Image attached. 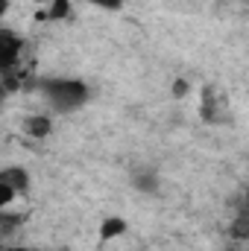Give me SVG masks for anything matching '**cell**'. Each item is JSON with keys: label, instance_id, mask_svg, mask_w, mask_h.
I'll list each match as a JSON object with an SVG mask.
<instances>
[{"label": "cell", "instance_id": "9a60e30c", "mask_svg": "<svg viewBox=\"0 0 249 251\" xmlns=\"http://www.w3.org/2000/svg\"><path fill=\"white\" fill-rule=\"evenodd\" d=\"M247 213H249V193H247Z\"/></svg>", "mask_w": 249, "mask_h": 251}, {"label": "cell", "instance_id": "9c48e42d", "mask_svg": "<svg viewBox=\"0 0 249 251\" xmlns=\"http://www.w3.org/2000/svg\"><path fill=\"white\" fill-rule=\"evenodd\" d=\"M18 225H21V216H12V213H6V210H3V216H0V237H3V240H9V237H12V231H15Z\"/></svg>", "mask_w": 249, "mask_h": 251}, {"label": "cell", "instance_id": "3957f363", "mask_svg": "<svg viewBox=\"0 0 249 251\" xmlns=\"http://www.w3.org/2000/svg\"><path fill=\"white\" fill-rule=\"evenodd\" d=\"M132 184H135V190H141L144 196H156V193H158V184H161V178H158L156 170H150V167H138V170L132 173Z\"/></svg>", "mask_w": 249, "mask_h": 251}, {"label": "cell", "instance_id": "7a4b0ae2", "mask_svg": "<svg viewBox=\"0 0 249 251\" xmlns=\"http://www.w3.org/2000/svg\"><path fill=\"white\" fill-rule=\"evenodd\" d=\"M21 56H24V41L12 29H3L0 32V67L3 70H18Z\"/></svg>", "mask_w": 249, "mask_h": 251}, {"label": "cell", "instance_id": "ba28073f", "mask_svg": "<svg viewBox=\"0 0 249 251\" xmlns=\"http://www.w3.org/2000/svg\"><path fill=\"white\" fill-rule=\"evenodd\" d=\"M199 114L205 123H217V100H214V91L205 88L202 91V105H199Z\"/></svg>", "mask_w": 249, "mask_h": 251}, {"label": "cell", "instance_id": "8992f818", "mask_svg": "<svg viewBox=\"0 0 249 251\" xmlns=\"http://www.w3.org/2000/svg\"><path fill=\"white\" fill-rule=\"evenodd\" d=\"M124 234H126V219H121V216L103 219V225H100V240H103V243H109V240H115V237H124Z\"/></svg>", "mask_w": 249, "mask_h": 251}, {"label": "cell", "instance_id": "277c9868", "mask_svg": "<svg viewBox=\"0 0 249 251\" xmlns=\"http://www.w3.org/2000/svg\"><path fill=\"white\" fill-rule=\"evenodd\" d=\"M50 131H53V123H50V117H47V114H32V117H27V120H24V134H27V137L44 140Z\"/></svg>", "mask_w": 249, "mask_h": 251}, {"label": "cell", "instance_id": "52a82bcc", "mask_svg": "<svg viewBox=\"0 0 249 251\" xmlns=\"http://www.w3.org/2000/svg\"><path fill=\"white\" fill-rule=\"evenodd\" d=\"M38 18H44V21H67L70 18V0H53L47 6V12H41Z\"/></svg>", "mask_w": 249, "mask_h": 251}, {"label": "cell", "instance_id": "5bb4252c", "mask_svg": "<svg viewBox=\"0 0 249 251\" xmlns=\"http://www.w3.org/2000/svg\"><path fill=\"white\" fill-rule=\"evenodd\" d=\"M35 3H44V6H50V3H53V0H35Z\"/></svg>", "mask_w": 249, "mask_h": 251}, {"label": "cell", "instance_id": "6da1fadb", "mask_svg": "<svg viewBox=\"0 0 249 251\" xmlns=\"http://www.w3.org/2000/svg\"><path fill=\"white\" fill-rule=\"evenodd\" d=\"M41 94L47 97L50 108L59 111V114L76 111V108H82L91 100V88L82 79H44L41 82Z\"/></svg>", "mask_w": 249, "mask_h": 251}, {"label": "cell", "instance_id": "7c38bea8", "mask_svg": "<svg viewBox=\"0 0 249 251\" xmlns=\"http://www.w3.org/2000/svg\"><path fill=\"white\" fill-rule=\"evenodd\" d=\"M187 91H190V82H187V79H176V82H173V88H170V94H173L176 100L187 97Z\"/></svg>", "mask_w": 249, "mask_h": 251}, {"label": "cell", "instance_id": "30bf717a", "mask_svg": "<svg viewBox=\"0 0 249 251\" xmlns=\"http://www.w3.org/2000/svg\"><path fill=\"white\" fill-rule=\"evenodd\" d=\"M15 196H18V193H15V187H9L6 181H0V207H3V210L15 201Z\"/></svg>", "mask_w": 249, "mask_h": 251}, {"label": "cell", "instance_id": "5b68a950", "mask_svg": "<svg viewBox=\"0 0 249 251\" xmlns=\"http://www.w3.org/2000/svg\"><path fill=\"white\" fill-rule=\"evenodd\" d=\"M0 181H6L9 187H15L18 196H24V193L30 190V173H27L24 167H6V170L0 173Z\"/></svg>", "mask_w": 249, "mask_h": 251}, {"label": "cell", "instance_id": "4fadbf2b", "mask_svg": "<svg viewBox=\"0 0 249 251\" xmlns=\"http://www.w3.org/2000/svg\"><path fill=\"white\" fill-rule=\"evenodd\" d=\"M3 251H44V249H24V246H3Z\"/></svg>", "mask_w": 249, "mask_h": 251}, {"label": "cell", "instance_id": "8fae6325", "mask_svg": "<svg viewBox=\"0 0 249 251\" xmlns=\"http://www.w3.org/2000/svg\"><path fill=\"white\" fill-rule=\"evenodd\" d=\"M85 3H94L97 9H106V12H118V9H124V0H85Z\"/></svg>", "mask_w": 249, "mask_h": 251}, {"label": "cell", "instance_id": "2e32d148", "mask_svg": "<svg viewBox=\"0 0 249 251\" xmlns=\"http://www.w3.org/2000/svg\"><path fill=\"white\" fill-rule=\"evenodd\" d=\"M235 251H238V249H235Z\"/></svg>", "mask_w": 249, "mask_h": 251}]
</instances>
